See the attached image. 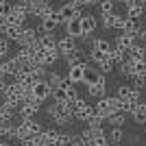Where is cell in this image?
Masks as SVG:
<instances>
[{
  "mask_svg": "<svg viewBox=\"0 0 146 146\" xmlns=\"http://www.w3.org/2000/svg\"><path fill=\"white\" fill-rule=\"evenodd\" d=\"M55 18H57V22H59V24H66V22H70V20L83 18V13H81L79 7H74V5H70V2H66V5H61L59 9L55 11Z\"/></svg>",
  "mask_w": 146,
  "mask_h": 146,
  "instance_id": "obj_1",
  "label": "cell"
},
{
  "mask_svg": "<svg viewBox=\"0 0 146 146\" xmlns=\"http://www.w3.org/2000/svg\"><path fill=\"white\" fill-rule=\"evenodd\" d=\"M26 18H29V11H26L22 5H15L11 7V11H9V15H7V24H13V26H24Z\"/></svg>",
  "mask_w": 146,
  "mask_h": 146,
  "instance_id": "obj_2",
  "label": "cell"
},
{
  "mask_svg": "<svg viewBox=\"0 0 146 146\" xmlns=\"http://www.w3.org/2000/svg\"><path fill=\"white\" fill-rule=\"evenodd\" d=\"M33 96H35L39 103H44V100H48V98L52 96V87L48 85L46 79H37L35 81V85H33Z\"/></svg>",
  "mask_w": 146,
  "mask_h": 146,
  "instance_id": "obj_3",
  "label": "cell"
},
{
  "mask_svg": "<svg viewBox=\"0 0 146 146\" xmlns=\"http://www.w3.org/2000/svg\"><path fill=\"white\" fill-rule=\"evenodd\" d=\"M39 107H42V103H39V100L35 98V100H31V103H24L22 107H20L18 116L22 118V120H31V118H35V116H37Z\"/></svg>",
  "mask_w": 146,
  "mask_h": 146,
  "instance_id": "obj_4",
  "label": "cell"
},
{
  "mask_svg": "<svg viewBox=\"0 0 146 146\" xmlns=\"http://www.w3.org/2000/svg\"><path fill=\"white\" fill-rule=\"evenodd\" d=\"M20 70H22V66L15 57L13 59H2V63H0V74L2 76H15Z\"/></svg>",
  "mask_w": 146,
  "mask_h": 146,
  "instance_id": "obj_5",
  "label": "cell"
},
{
  "mask_svg": "<svg viewBox=\"0 0 146 146\" xmlns=\"http://www.w3.org/2000/svg\"><path fill=\"white\" fill-rule=\"evenodd\" d=\"M85 68H87L85 61L68 68V76H70V81H72L74 85H76V83H83V79H85Z\"/></svg>",
  "mask_w": 146,
  "mask_h": 146,
  "instance_id": "obj_6",
  "label": "cell"
},
{
  "mask_svg": "<svg viewBox=\"0 0 146 146\" xmlns=\"http://www.w3.org/2000/svg\"><path fill=\"white\" fill-rule=\"evenodd\" d=\"M79 46H76V39L74 37H70V35H66V37H61L59 42H57V50L61 52V57H66V55H70L72 50H76Z\"/></svg>",
  "mask_w": 146,
  "mask_h": 146,
  "instance_id": "obj_7",
  "label": "cell"
},
{
  "mask_svg": "<svg viewBox=\"0 0 146 146\" xmlns=\"http://www.w3.org/2000/svg\"><path fill=\"white\" fill-rule=\"evenodd\" d=\"M92 109H94V113H96V116L105 118V120H107V118L113 113V111H111V107H109V100H107V96H105V98H98L96 105H92Z\"/></svg>",
  "mask_w": 146,
  "mask_h": 146,
  "instance_id": "obj_8",
  "label": "cell"
},
{
  "mask_svg": "<svg viewBox=\"0 0 146 146\" xmlns=\"http://www.w3.org/2000/svg\"><path fill=\"white\" fill-rule=\"evenodd\" d=\"M22 33H24V26H13V24H7L5 29L0 31V35H5L9 42H20Z\"/></svg>",
  "mask_w": 146,
  "mask_h": 146,
  "instance_id": "obj_9",
  "label": "cell"
},
{
  "mask_svg": "<svg viewBox=\"0 0 146 146\" xmlns=\"http://www.w3.org/2000/svg\"><path fill=\"white\" fill-rule=\"evenodd\" d=\"M135 44V35H129V33H120V35H116V42H113V46L120 50H124V52H129V48Z\"/></svg>",
  "mask_w": 146,
  "mask_h": 146,
  "instance_id": "obj_10",
  "label": "cell"
},
{
  "mask_svg": "<svg viewBox=\"0 0 146 146\" xmlns=\"http://www.w3.org/2000/svg\"><path fill=\"white\" fill-rule=\"evenodd\" d=\"M103 76H105V74L100 72V70H96V68L87 66V68H85V79H83V83H85L87 87H90V85H98Z\"/></svg>",
  "mask_w": 146,
  "mask_h": 146,
  "instance_id": "obj_11",
  "label": "cell"
},
{
  "mask_svg": "<svg viewBox=\"0 0 146 146\" xmlns=\"http://www.w3.org/2000/svg\"><path fill=\"white\" fill-rule=\"evenodd\" d=\"M66 35L74 37V39H81L83 37V26H81V18L79 20H70V22H66Z\"/></svg>",
  "mask_w": 146,
  "mask_h": 146,
  "instance_id": "obj_12",
  "label": "cell"
},
{
  "mask_svg": "<svg viewBox=\"0 0 146 146\" xmlns=\"http://www.w3.org/2000/svg\"><path fill=\"white\" fill-rule=\"evenodd\" d=\"M13 81H18L20 85H24V87H33L37 79L33 76V72H29V70H20V72L13 76Z\"/></svg>",
  "mask_w": 146,
  "mask_h": 146,
  "instance_id": "obj_13",
  "label": "cell"
},
{
  "mask_svg": "<svg viewBox=\"0 0 146 146\" xmlns=\"http://www.w3.org/2000/svg\"><path fill=\"white\" fill-rule=\"evenodd\" d=\"M57 26H59V22H57L55 13H52V15H48V18H42V24L37 26V31H39V33H55Z\"/></svg>",
  "mask_w": 146,
  "mask_h": 146,
  "instance_id": "obj_14",
  "label": "cell"
},
{
  "mask_svg": "<svg viewBox=\"0 0 146 146\" xmlns=\"http://www.w3.org/2000/svg\"><path fill=\"white\" fill-rule=\"evenodd\" d=\"M87 94L94 96V98H105V96H107V81H105V76L100 79L98 85H90V87H87Z\"/></svg>",
  "mask_w": 146,
  "mask_h": 146,
  "instance_id": "obj_15",
  "label": "cell"
},
{
  "mask_svg": "<svg viewBox=\"0 0 146 146\" xmlns=\"http://www.w3.org/2000/svg\"><path fill=\"white\" fill-rule=\"evenodd\" d=\"M81 26H83V35H92L94 31H96V26H98V22H96V18L94 15H83L81 18Z\"/></svg>",
  "mask_w": 146,
  "mask_h": 146,
  "instance_id": "obj_16",
  "label": "cell"
},
{
  "mask_svg": "<svg viewBox=\"0 0 146 146\" xmlns=\"http://www.w3.org/2000/svg\"><path fill=\"white\" fill-rule=\"evenodd\" d=\"M118 68H120V74H122V76H127V79H133V76H135V61L131 59V57H127V59L122 61Z\"/></svg>",
  "mask_w": 146,
  "mask_h": 146,
  "instance_id": "obj_17",
  "label": "cell"
},
{
  "mask_svg": "<svg viewBox=\"0 0 146 146\" xmlns=\"http://www.w3.org/2000/svg\"><path fill=\"white\" fill-rule=\"evenodd\" d=\"M127 55L131 57L133 61H146V48L142 46V44H137V42H135L133 46L129 48V52H127Z\"/></svg>",
  "mask_w": 146,
  "mask_h": 146,
  "instance_id": "obj_18",
  "label": "cell"
},
{
  "mask_svg": "<svg viewBox=\"0 0 146 146\" xmlns=\"http://www.w3.org/2000/svg\"><path fill=\"white\" fill-rule=\"evenodd\" d=\"M131 118H133V122H137V124H146V103H137V107L133 109Z\"/></svg>",
  "mask_w": 146,
  "mask_h": 146,
  "instance_id": "obj_19",
  "label": "cell"
},
{
  "mask_svg": "<svg viewBox=\"0 0 146 146\" xmlns=\"http://www.w3.org/2000/svg\"><path fill=\"white\" fill-rule=\"evenodd\" d=\"M59 59H61V52L57 48H46L44 50V63H46V66H52V63L59 61Z\"/></svg>",
  "mask_w": 146,
  "mask_h": 146,
  "instance_id": "obj_20",
  "label": "cell"
},
{
  "mask_svg": "<svg viewBox=\"0 0 146 146\" xmlns=\"http://www.w3.org/2000/svg\"><path fill=\"white\" fill-rule=\"evenodd\" d=\"M144 11H146V7H144V5H133V7H129V9H127V18H131V20H140V22H142V15H144Z\"/></svg>",
  "mask_w": 146,
  "mask_h": 146,
  "instance_id": "obj_21",
  "label": "cell"
},
{
  "mask_svg": "<svg viewBox=\"0 0 146 146\" xmlns=\"http://www.w3.org/2000/svg\"><path fill=\"white\" fill-rule=\"evenodd\" d=\"M140 26H142V22H140V20H131V18H127V22H124V29H122V33H129V35H137Z\"/></svg>",
  "mask_w": 146,
  "mask_h": 146,
  "instance_id": "obj_22",
  "label": "cell"
},
{
  "mask_svg": "<svg viewBox=\"0 0 146 146\" xmlns=\"http://www.w3.org/2000/svg\"><path fill=\"white\" fill-rule=\"evenodd\" d=\"M24 124H26V129H29L31 137H35V135H39V133H42V131H44L42 122H37L35 118H31V120H24Z\"/></svg>",
  "mask_w": 146,
  "mask_h": 146,
  "instance_id": "obj_23",
  "label": "cell"
},
{
  "mask_svg": "<svg viewBox=\"0 0 146 146\" xmlns=\"http://www.w3.org/2000/svg\"><path fill=\"white\" fill-rule=\"evenodd\" d=\"M131 94H133V85H127V83H122V85L116 87V96L120 98V100H129L131 98Z\"/></svg>",
  "mask_w": 146,
  "mask_h": 146,
  "instance_id": "obj_24",
  "label": "cell"
},
{
  "mask_svg": "<svg viewBox=\"0 0 146 146\" xmlns=\"http://www.w3.org/2000/svg\"><path fill=\"white\" fill-rule=\"evenodd\" d=\"M127 57H129L127 52H124V50H120V48H116V46H113V48L109 50V59L113 61L116 66H120V63H122L124 59H127Z\"/></svg>",
  "mask_w": 146,
  "mask_h": 146,
  "instance_id": "obj_25",
  "label": "cell"
},
{
  "mask_svg": "<svg viewBox=\"0 0 146 146\" xmlns=\"http://www.w3.org/2000/svg\"><path fill=\"white\" fill-rule=\"evenodd\" d=\"M107 122H109L111 127H122V124L127 122V113H124V111H118V113H111V116L107 118Z\"/></svg>",
  "mask_w": 146,
  "mask_h": 146,
  "instance_id": "obj_26",
  "label": "cell"
},
{
  "mask_svg": "<svg viewBox=\"0 0 146 146\" xmlns=\"http://www.w3.org/2000/svg\"><path fill=\"white\" fill-rule=\"evenodd\" d=\"M63 59H66L68 68H70V66H76V63H83V57H81V48L72 50V52H70V55H66Z\"/></svg>",
  "mask_w": 146,
  "mask_h": 146,
  "instance_id": "obj_27",
  "label": "cell"
},
{
  "mask_svg": "<svg viewBox=\"0 0 146 146\" xmlns=\"http://www.w3.org/2000/svg\"><path fill=\"white\" fill-rule=\"evenodd\" d=\"M111 48H113V46H111V42H109V39H105V37H98L96 42H94V48H92V50H100V52H109Z\"/></svg>",
  "mask_w": 146,
  "mask_h": 146,
  "instance_id": "obj_28",
  "label": "cell"
},
{
  "mask_svg": "<svg viewBox=\"0 0 146 146\" xmlns=\"http://www.w3.org/2000/svg\"><path fill=\"white\" fill-rule=\"evenodd\" d=\"M46 81H48V85L55 90V87H59L61 85V81H63V76H61L59 72H55V70H50L48 74H46Z\"/></svg>",
  "mask_w": 146,
  "mask_h": 146,
  "instance_id": "obj_29",
  "label": "cell"
},
{
  "mask_svg": "<svg viewBox=\"0 0 146 146\" xmlns=\"http://www.w3.org/2000/svg\"><path fill=\"white\" fill-rule=\"evenodd\" d=\"M122 140H124L122 127H113V129L109 131V142H111V144H122Z\"/></svg>",
  "mask_w": 146,
  "mask_h": 146,
  "instance_id": "obj_30",
  "label": "cell"
},
{
  "mask_svg": "<svg viewBox=\"0 0 146 146\" xmlns=\"http://www.w3.org/2000/svg\"><path fill=\"white\" fill-rule=\"evenodd\" d=\"M90 59L96 63V66H100L105 59H109V52H100V50H90Z\"/></svg>",
  "mask_w": 146,
  "mask_h": 146,
  "instance_id": "obj_31",
  "label": "cell"
},
{
  "mask_svg": "<svg viewBox=\"0 0 146 146\" xmlns=\"http://www.w3.org/2000/svg\"><path fill=\"white\" fill-rule=\"evenodd\" d=\"M52 100L55 103H68V92L63 87H55L52 90Z\"/></svg>",
  "mask_w": 146,
  "mask_h": 146,
  "instance_id": "obj_32",
  "label": "cell"
},
{
  "mask_svg": "<svg viewBox=\"0 0 146 146\" xmlns=\"http://www.w3.org/2000/svg\"><path fill=\"white\" fill-rule=\"evenodd\" d=\"M39 42H42L44 48H57V39L52 37V33H44Z\"/></svg>",
  "mask_w": 146,
  "mask_h": 146,
  "instance_id": "obj_33",
  "label": "cell"
},
{
  "mask_svg": "<svg viewBox=\"0 0 146 146\" xmlns=\"http://www.w3.org/2000/svg\"><path fill=\"white\" fill-rule=\"evenodd\" d=\"M124 22H127V13L122 15V13H116V11H113V29L122 33V29H124Z\"/></svg>",
  "mask_w": 146,
  "mask_h": 146,
  "instance_id": "obj_34",
  "label": "cell"
},
{
  "mask_svg": "<svg viewBox=\"0 0 146 146\" xmlns=\"http://www.w3.org/2000/svg\"><path fill=\"white\" fill-rule=\"evenodd\" d=\"M113 0H100L98 2V9H100V13H113Z\"/></svg>",
  "mask_w": 146,
  "mask_h": 146,
  "instance_id": "obj_35",
  "label": "cell"
},
{
  "mask_svg": "<svg viewBox=\"0 0 146 146\" xmlns=\"http://www.w3.org/2000/svg\"><path fill=\"white\" fill-rule=\"evenodd\" d=\"M103 122H105V118L96 116V113H92V116L85 120V124H87V127H94V129H96V127H103Z\"/></svg>",
  "mask_w": 146,
  "mask_h": 146,
  "instance_id": "obj_36",
  "label": "cell"
},
{
  "mask_svg": "<svg viewBox=\"0 0 146 146\" xmlns=\"http://www.w3.org/2000/svg\"><path fill=\"white\" fill-rule=\"evenodd\" d=\"M9 55V39L5 35H0V61Z\"/></svg>",
  "mask_w": 146,
  "mask_h": 146,
  "instance_id": "obj_37",
  "label": "cell"
},
{
  "mask_svg": "<svg viewBox=\"0 0 146 146\" xmlns=\"http://www.w3.org/2000/svg\"><path fill=\"white\" fill-rule=\"evenodd\" d=\"M100 22H103V29H113V13H100Z\"/></svg>",
  "mask_w": 146,
  "mask_h": 146,
  "instance_id": "obj_38",
  "label": "cell"
},
{
  "mask_svg": "<svg viewBox=\"0 0 146 146\" xmlns=\"http://www.w3.org/2000/svg\"><path fill=\"white\" fill-rule=\"evenodd\" d=\"M113 66H116V63H113V61H111V59H105L103 63L98 66V70H100V72H103V74H109V72H113Z\"/></svg>",
  "mask_w": 146,
  "mask_h": 146,
  "instance_id": "obj_39",
  "label": "cell"
},
{
  "mask_svg": "<svg viewBox=\"0 0 146 146\" xmlns=\"http://www.w3.org/2000/svg\"><path fill=\"white\" fill-rule=\"evenodd\" d=\"M135 76L146 79V61H135Z\"/></svg>",
  "mask_w": 146,
  "mask_h": 146,
  "instance_id": "obj_40",
  "label": "cell"
},
{
  "mask_svg": "<svg viewBox=\"0 0 146 146\" xmlns=\"http://www.w3.org/2000/svg\"><path fill=\"white\" fill-rule=\"evenodd\" d=\"M70 146H87V140L83 135H72V140H70Z\"/></svg>",
  "mask_w": 146,
  "mask_h": 146,
  "instance_id": "obj_41",
  "label": "cell"
},
{
  "mask_svg": "<svg viewBox=\"0 0 146 146\" xmlns=\"http://www.w3.org/2000/svg\"><path fill=\"white\" fill-rule=\"evenodd\" d=\"M11 7L13 5H9V0H0V15H9Z\"/></svg>",
  "mask_w": 146,
  "mask_h": 146,
  "instance_id": "obj_42",
  "label": "cell"
},
{
  "mask_svg": "<svg viewBox=\"0 0 146 146\" xmlns=\"http://www.w3.org/2000/svg\"><path fill=\"white\" fill-rule=\"evenodd\" d=\"M76 98H79V94H76V87L72 85L70 90H68V103H74Z\"/></svg>",
  "mask_w": 146,
  "mask_h": 146,
  "instance_id": "obj_43",
  "label": "cell"
},
{
  "mask_svg": "<svg viewBox=\"0 0 146 146\" xmlns=\"http://www.w3.org/2000/svg\"><path fill=\"white\" fill-rule=\"evenodd\" d=\"M81 39H83V44H85V46H87V48H94V42H96V39H94V37H92V35H83V37H81Z\"/></svg>",
  "mask_w": 146,
  "mask_h": 146,
  "instance_id": "obj_44",
  "label": "cell"
},
{
  "mask_svg": "<svg viewBox=\"0 0 146 146\" xmlns=\"http://www.w3.org/2000/svg\"><path fill=\"white\" fill-rule=\"evenodd\" d=\"M135 37H140V42H146V24L140 26V31H137V35Z\"/></svg>",
  "mask_w": 146,
  "mask_h": 146,
  "instance_id": "obj_45",
  "label": "cell"
},
{
  "mask_svg": "<svg viewBox=\"0 0 146 146\" xmlns=\"http://www.w3.org/2000/svg\"><path fill=\"white\" fill-rule=\"evenodd\" d=\"M20 146H37V144H35L33 137H29V140H22V142H20Z\"/></svg>",
  "mask_w": 146,
  "mask_h": 146,
  "instance_id": "obj_46",
  "label": "cell"
},
{
  "mask_svg": "<svg viewBox=\"0 0 146 146\" xmlns=\"http://www.w3.org/2000/svg\"><path fill=\"white\" fill-rule=\"evenodd\" d=\"M122 5H124V7H127V9H129V7L137 5V0H122Z\"/></svg>",
  "mask_w": 146,
  "mask_h": 146,
  "instance_id": "obj_47",
  "label": "cell"
},
{
  "mask_svg": "<svg viewBox=\"0 0 146 146\" xmlns=\"http://www.w3.org/2000/svg\"><path fill=\"white\" fill-rule=\"evenodd\" d=\"M98 2H100V0H83V5H85V7H92V5H98Z\"/></svg>",
  "mask_w": 146,
  "mask_h": 146,
  "instance_id": "obj_48",
  "label": "cell"
},
{
  "mask_svg": "<svg viewBox=\"0 0 146 146\" xmlns=\"http://www.w3.org/2000/svg\"><path fill=\"white\" fill-rule=\"evenodd\" d=\"M131 144H140V137H137V135H131Z\"/></svg>",
  "mask_w": 146,
  "mask_h": 146,
  "instance_id": "obj_49",
  "label": "cell"
},
{
  "mask_svg": "<svg viewBox=\"0 0 146 146\" xmlns=\"http://www.w3.org/2000/svg\"><path fill=\"white\" fill-rule=\"evenodd\" d=\"M0 146H11V144H9V140H0Z\"/></svg>",
  "mask_w": 146,
  "mask_h": 146,
  "instance_id": "obj_50",
  "label": "cell"
},
{
  "mask_svg": "<svg viewBox=\"0 0 146 146\" xmlns=\"http://www.w3.org/2000/svg\"><path fill=\"white\" fill-rule=\"evenodd\" d=\"M137 5H144L146 7V0H137Z\"/></svg>",
  "mask_w": 146,
  "mask_h": 146,
  "instance_id": "obj_51",
  "label": "cell"
},
{
  "mask_svg": "<svg viewBox=\"0 0 146 146\" xmlns=\"http://www.w3.org/2000/svg\"><path fill=\"white\" fill-rule=\"evenodd\" d=\"M68 2H70V0H68Z\"/></svg>",
  "mask_w": 146,
  "mask_h": 146,
  "instance_id": "obj_52",
  "label": "cell"
}]
</instances>
